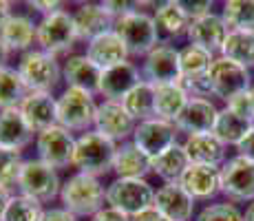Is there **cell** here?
<instances>
[{"mask_svg":"<svg viewBox=\"0 0 254 221\" xmlns=\"http://www.w3.org/2000/svg\"><path fill=\"white\" fill-rule=\"evenodd\" d=\"M60 199L64 204V210H69L75 217H86V215H97L104 208L106 190L97 181V177L77 173L64 181L60 190Z\"/></svg>","mask_w":254,"mask_h":221,"instance_id":"obj_1","label":"cell"},{"mask_svg":"<svg viewBox=\"0 0 254 221\" xmlns=\"http://www.w3.org/2000/svg\"><path fill=\"white\" fill-rule=\"evenodd\" d=\"M117 146L113 140L104 137L102 133L91 131L84 133L80 140H75V150H73V161L80 173L84 175H104L113 168Z\"/></svg>","mask_w":254,"mask_h":221,"instance_id":"obj_2","label":"cell"},{"mask_svg":"<svg viewBox=\"0 0 254 221\" xmlns=\"http://www.w3.org/2000/svg\"><path fill=\"white\" fill-rule=\"evenodd\" d=\"M113 31L128 49V56H148L159 44L157 22L144 11H130L126 16L117 18Z\"/></svg>","mask_w":254,"mask_h":221,"instance_id":"obj_3","label":"cell"},{"mask_svg":"<svg viewBox=\"0 0 254 221\" xmlns=\"http://www.w3.org/2000/svg\"><path fill=\"white\" fill-rule=\"evenodd\" d=\"M109 208L120 210L126 217H137L155 206V190L146 179H126L117 177L106 188Z\"/></svg>","mask_w":254,"mask_h":221,"instance_id":"obj_4","label":"cell"},{"mask_svg":"<svg viewBox=\"0 0 254 221\" xmlns=\"http://www.w3.org/2000/svg\"><path fill=\"white\" fill-rule=\"evenodd\" d=\"M95 113L97 106L89 91L69 86L58 97V124L66 131H86L95 124Z\"/></svg>","mask_w":254,"mask_h":221,"instance_id":"obj_5","label":"cell"},{"mask_svg":"<svg viewBox=\"0 0 254 221\" xmlns=\"http://www.w3.org/2000/svg\"><path fill=\"white\" fill-rule=\"evenodd\" d=\"M18 188L24 197H31L45 204L60 193L62 186L53 166L45 164L42 159H27L22 164L20 177H18Z\"/></svg>","mask_w":254,"mask_h":221,"instance_id":"obj_6","label":"cell"},{"mask_svg":"<svg viewBox=\"0 0 254 221\" xmlns=\"http://www.w3.org/2000/svg\"><path fill=\"white\" fill-rule=\"evenodd\" d=\"M38 44L42 47L45 53H64L73 47V42L77 40L75 22H73V13L58 9V11L49 13L42 18V22L38 24Z\"/></svg>","mask_w":254,"mask_h":221,"instance_id":"obj_7","label":"cell"},{"mask_svg":"<svg viewBox=\"0 0 254 221\" xmlns=\"http://www.w3.org/2000/svg\"><path fill=\"white\" fill-rule=\"evenodd\" d=\"M208 80H210V88H212V95L221 97L226 104L232 97H237L239 93L252 88L250 69L237 65V62L228 60V58H223V56L214 58L212 67H210V71H208Z\"/></svg>","mask_w":254,"mask_h":221,"instance_id":"obj_8","label":"cell"},{"mask_svg":"<svg viewBox=\"0 0 254 221\" xmlns=\"http://www.w3.org/2000/svg\"><path fill=\"white\" fill-rule=\"evenodd\" d=\"M29 93H49L60 80V67L56 58L45 51H29L18 67Z\"/></svg>","mask_w":254,"mask_h":221,"instance_id":"obj_9","label":"cell"},{"mask_svg":"<svg viewBox=\"0 0 254 221\" xmlns=\"http://www.w3.org/2000/svg\"><path fill=\"white\" fill-rule=\"evenodd\" d=\"M221 193L230 201H254V161L237 155L221 166Z\"/></svg>","mask_w":254,"mask_h":221,"instance_id":"obj_10","label":"cell"},{"mask_svg":"<svg viewBox=\"0 0 254 221\" xmlns=\"http://www.w3.org/2000/svg\"><path fill=\"white\" fill-rule=\"evenodd\" d=\"M133 144L148 159H155L164 150H168L170 146L177 144V126L170 124V122L159 120V117L139 122V126L133 133Z\"/></svg>","mask_w":254,"mask_h":221,"instance_id":"obj_11","label":"cell"},{"mask_svg":"<svg viewBox=\"0 0 254 221\" xmlns=\"http://www.w3.org/2000/svg\"><path fill=\"white\" fill-rule=\"evenodd\" d=\"M146 82L159 84H177L182 82V69H179V51L168 42H159L153 51L146 56L144 62Z\"/></svg>","mask_w":254,"mask_h":221,"instance_id":"obj_12","label":"cell"},{"mask_svg":"<svg viewBox=\"0 0 254 221\" xmlns=\"http://www.w3.org/2000/svg\"><path fill=\"white\" fill-rule=\"evenodd\" d=\"M38 155L45 164L53 168H64L73 161V150H75V140L71 131L62 129L60 124L38 133Z\"/></svg>","mask_w":254,"mask_h":221,"instance_id":"obj_13","label":"cell"},{"mask_svg":"<svg viewBox=\"0 0 254 221\" xmlns=\"http://www.w3.org/2000/svg\"><path fill=\"white\" fill-rule=\"evenodd\" d=\"M230 33L223 16H217V13H208L203 18H197V20L190 22L188 27V40L194 47L208 51L210 56H221L223 44H226V38Z\"/></svg>","mask_w":254,"mask_h":221,"instance_id":"obj_14","label":"cell"},{"mask_svg":"<svg viewBox=\"0 0 254 221\" xmlns=\"http://www.w3.org/2000/svg\"><path fill=\"white\" fill-rule=\"evenodd\" d=\"M135 120L128 115V111L122 106V102H102L95 113V131L102 133L109 140H126L130 133H135Z\"/></svg>","mask_w":254,"mask_h":221,"instance_id":"obj_15","label":"cell"},{"mask_svg":"<svg viewBox=\"0 0 254 221\" xmlns=\"http://www.w3.org/2000/svg\"><path fill=\"white\" fill-rule=\"evenodd\" d=\"M217 117L219 109L214 106V102H210L208 97H190L175 126L188 135H206V133H212Z\"/></svg>","mask_w":254,"mask_h":221,"instance_id":"obj_16","label":"cell"},{"mask_svg":"<svg viewBox=\"0 0 254 221\" xmlns=\"http://www.w3.org/2000/svg\"><path fill=\"white\" fill-rule=\"evenodd\" d=\"M155 208L168 221H190L194 213V199L184 190L179 181L166 184L155 193Z\"/></svg>","mask_w":254,"mask_h":221,"instance_id":"obj_17","label":"cell"},{"mask_svg":"<svg viewBox=\"0 0 254 221\" xmlns=\"http://www.w3.org/2000/svg\"><path fill=\"white\" fill-rule=\"evenodd\" d=\"M18 109L29 129L36 133H42L58 124V100H53L51 93H29Z\"/></svg>","mask_w":254,"mask_h":221,"instance_id":"obj_18","label":"cell"},{"mask_svg":"<svg viewBox=\"0 0 254 221\" xmlns=\"http://www.w3.org/2000/svg\"><path fill=\"white\" fill-rule=\"evenodd\" d=\"M86 58L102 71H109L113 67H120L128 58V49L124 47L122 38L115 31H106L102 36H97L95 40L89 42L86 49Z\"/></svg>","mask_w":254,"mask_h":221,"instance_id":"obj_19","label":"cell"},{"mask_svg":"<svg viewBox=\"0 0 254 221\" xmlns=\"http://www.w3.org/2000/svg\"><path fill=\"white\" fill-rule=\"evenodd\" d=\"M179 184L192 199H210L221 193V168L190 164Z\"/></svg>","mask_w":254,"mask_h":221,"instance_id":"obj_20","label":"cell"},{"mask_svg":"<svg viewBox=\"0 0 254 221\" xmlns=\"http://www.w3.org/2000/svg\"><path fill=\"white\" fill-rule=\"evenodd\" d=\"M139 82L141 80L137 67L130 65V62H124V65L113 67L109 71H102L100 95H104L111 102H122Z\"/></svg>","mask_w":254,"mask_h":221,"instance_id":"obj_21","label":"cell"},{"mask_svg":"<svg viewBox=\"0 0 254 221\" xmlns=\"http://www.w3.org/2000/svg\"><path fill=\"white\" fill-rule=\"evenodd\" d=\"M184 150L188 155L190 164H199V166H219L226 164V146L212 135H188V140L184 142Z\"/></svg>","mask_w":254,"mask_h":221,"instance_id":"obj_22","label":"cell"},{"mask_svg":"<svg viewBox=\"0 0 254 221\" xmlns=\"http://www.w3.org/2000/svg\"><path fill=\"white\" fill-rule=\"evenodd\" d=\"M188 102H190V95L182 82L155 86V117H159V120L177 124L179 115L184 113Z\"/></svg>","mask_w":254,"mask_h":221,"instance_id":"obj_23","label":"cell"},{"mask_svg":"<svg viewBox=\"0 0 254 221\" xmlns=\"http://www.w3.org/2000/svg\"><path fill=\"white\" fill-rule=\"evenodd\" d=\"M33 131L24 122L20 109L0 111V148L4 150H18L31 142Z\"/></svg>","mask_w":254,"mask_h":221,"instance_id":"obj_24","label":"cell"},{"mask_svg":"<svg viewBox=\"0 0 254 221\" xmlns=\"http://www.w3.org/2000/svg\"><path fill=\"white\" fill-rule=\"evenodd\" d=\"M73 22H75L77 38L89 40V42L95 40L102 33L113 31V29H111L113 18L102 9V4H82V7L73 13Z\"/></svg>","mask_w":254,"mask_h":221,"instance_id":"obj_25","label":"cell"},{"mask_svg":"<svg viewBox=\"0 0 254 221\" xmlns=\"http://www.w3.org/2000/svg\"><path fill=\"white\" fill-rule=\"evenodd\" d=\"M64 80L71 88H82L89 93H100L102 69H97L86 56H73L69 58L64 67Z\"/></svg>","mask_w":254,"mask_h":221,"instance_id":"obj_26","label":"cell"},{"mask_svg":"<svg viewBox=\"0 0 254 221\" xmlns=\"http://www.w3.org/2000/svg\"><path fill=\"white\" fill-rule=\"evenodd\" d=\"M190 159L184 150V144H175L168 150H164L162 155H157L155 159H150V168L155 175H159L166 184H175L184 177L188 170Z\"/></svg>","mask_w":254,"mask_h":221,"instance_id":"obj_27","label":"cell"},{"mask_svg":"<svg viewBox=\"0 0 254 221\" xmlns=\"http://www.w3.org/2000/svg\"><path fill=\"white\" fill-rule=\"evenodd\" d=\"M113 170L120 177H126V179H144L153 168H150L148 157H146L137 146L130 142V144H124V146L117 148Z\"/></svg>","mask_w":254,"mask_h":221,"instance_id":"obj_28","label":"cell"},{"mask_svg":"<svg viewBox=\"0 0 254 221\" xmlns=\"http://www.w3.org/2000/svg\"><path fill=\"white\" fill-rule=\"evenodd\" d=\"M38 36V27L27 16H11L0 29V40L7 44L9 51H22L33 44Z\"/></svg>","mask_w":254,"mask_h":221,"instance_id":"obj_29","label":"cell"},{"mask_svg":"<svg viewBox=\"0 0 254 221\" xmlns=\"http://www.w3.org/2000/svg\"><path fill=\"white\" fill-rule=\"evenodd\" d=\"M214 62V56H210L208 51L188 44L179 51V69H182V84L186 82H197L208 77V71Z\"/></svg>","mask_w":254,"mask_h":221,"instance_id":"obj_30","label":"cell"},{"mask_svg":"<svg viewBox=\"0 0 254 221\" xmlns=\"http://www.w3.org/2000/svg\"><path fill=\"white\" fill-rule=\"evenodd\" d=\"M254 124L246 122L243 117H239L237 113H232L230 109H221L217 117V124L212 129V135L221 142L223 146H239L241 140L248 135V131L252 129Z\"/></svg>","mask_w":254,"mask_h":221,"instance_id":"obj_31","label":"cell"},{"mask_svg":"<svg viewBox=\"0 0 254 221\" xmlns=\"http://www.w3.org/2000/svg\"><path fill=\"white\" fill-rule=\"evenodd\" d=\"M122 106L128 111L133 120L146 122L155 117V84L141 80L128 95L122 100Z\"/></svg>","mask_w":254,"mask_h":221,"instance_id":"obj_32","label":"cell"},{"mask_svg":"<svg viewBox=\"0 0 254 221\" xmlns=\"http://www.w3.org/2000/svg\"><path fill=\"white\" fill-rule=\"evenodd\" d=\"M29 88L24 86L20 73L11 67L0 69V111L18 109L29 95Z\"/></svg>","mask_w":254,"mask_h":221,"instance_id":"obj_33","label":"cell"},{"mask_svg":"<svg viewBox=\"0 0 254 221\" xmlns=\"http://www.w3.org/2000/svg\"><path fill=\"white\" fill-rule=\"evenodd\" d=\"M223 58L250 69L254 67V33L252 31H230L223 44Z\"/></svg>","mask_w":254,"mask_h":221,"instance_id":"obj_34","label":"cell"},{"mask_svg":"<svg viewBox=\"0 0 254 221\" xmlns=\"http://www.w3.org/2000/svg\"><path fill=\"white\" fill-rule=\"evenodd\" d=\"M155 22H157V29L166 31L168 36H182V33H188L190 27V18L184 13L182 4L179 2H164L157 7V13H155Z\"/></svg>","mask_w":254,"mask_h":221,"instance_id":"obj_35","label":"cell"},{"mask_svg":"<svg viewBox=\"0 0 254 221\" xmlns=\"http://www.w3.org/2000/svg\"><path fill=\"white\" fill-rule=\"evenodd\" d=\"M221 16L230 31L254 33V0H230L223 4Z\"/></svg>","mask_w":254,"mask_h":221,"instance_id":"obj_36","label":"cell"},{"mask_svg":"<svg viewBox=\"0 0 254 221\" xmlns=\"http://www.w3.org/2000/svg\"><path fill=\"white\" fill-rule=\"evenodd\" d=\"M42 204L24 195H16L9 199L7 208H4L2 221H42Z\"/></svg>","mask_w":254,"mask_h":221,"instance_id":"obj_37","label":"cell"},{"mask_svg":"<svg viewBox=\"0 0 254 221\" xmlns=\"http://www.w3.org/2000/svg\"><path fill=\"white\" fill-rule=\"evenodd\" d=\"M22 157L18 150H4L0 148V186L2 188H11L13 184L18 186V177L22 170Z\"/></svg>","mask_w":254,"mask_h":221,"instance_id":"obj_38","label":"cell"},{"mask_svg":"<svg viewBox=\"0 0 254 221\" xmlns=\"http://www.w3.org/2000/svg\"><path fill=\"white\" fill-rule=\"evenodd\" d=\"M197 221H243V213L234 204H208L197 215Z\"/></svg>","mask_w":254,"mask_h":221,"instance_id":"obj_39","label":"cell"},{"mask_svg":"<svg viewBox=\"0 0 254 221\" xmlns=\"http://www.w3.org/2000/svg\"><path fill=\"white\" fill-rule=\"evenodd\" d=\"M228 109H230L232 113H237L239 117H243L246 122L254 124V97H252L250 88L243 91V93H239L237 97H232V100L228 102Z\"/></svg>","mask_w":254,"mask_h":221,"instance_id":"obj_40","label":"cell"},{"mask_svg":"<svg viewBox=\"0 0 254 221\" xmlns=\"http://www.w3.org/2000/svg\"><path fill=\"white\" fill-rule=\"evenodd\" d=\"M182 4V9H184V13L190 18V22L192 20H197V18H203V16H208V13H212L210 9H212V2H179Z\"/></svg>","mask_w":254,"mask_h":221,"instance_id":"obj_41","label":"cell"},{"mask_svg":"<svg viewBox=\"0 0 254 221\" xmlns=\"http://www.w3.org/2000/svg\"><path fill=\"white\" fill-rule=\"evenodd\" d=\"M133 7H137V4H133V2H102V9H104L106 13H109L111 18H122V16H126V13H130V11H135Z\"/></svg>","mask_w":254,"mask_h":221,"instance_id":"obj_42","label":"cell"},{"mask_svg":"<svg viewBox=\"0 0 254 221\" xmlns=\"http://www.w3.org/2000/svg\"><path fill=\"white\" fill-rule=\"evenodd\" d=\"M237 153L241 157H246V159L254 161V126L248 131V135L241 140V144L237 146Z\"/></svg>","mask_w":254,"mask_h":221,"instance_id":"obj_43","label":"cell"},{"mask_svg":"<svg viewBox=\"0 0 254 221\" xmlns=\"http://www.w3.org/2000/svg\"><path fill=\"white\" fill-rule=\"evenodd\" d=\"M93 221H130V219L115 208H102L97 215H93Z\"/></svg>","mask_w":254,"mask_h":221,"instance_id":"obj_44","label":"cell"},{"mask_svg":"<svg viewBox=\"0 0 254 221\" xmlns=\"http://www.w3.org/2000/svg\"><path fill=\"white\" fill-rule=\"evenodd\" d=\"M42 221H75V215H71L64 208H53V210H45Z\"/></svg>","mask_w":254,"mask_h":221,"instance_id":"obj_45","label":"cell"},{"mask_svg":"<svg viewBox=\"0 0 254 221\" xmlns=\"http://www.w3.org/2000/svg\"><path fill=\"white\" fill-rule=\"evenodd\" d=\"M133 221H168V219H166L164 215L159 213V210H157V208H155V206H153V208L144 210V213H141V215H137V217H133Z\"/></svg>","mask_w":254,"mask_h":221,"instance_id":"obj_46","label":"cell"},{"mask_svg":"<svg viewBox=\"0 0 254 221\" xmlns=\"http://www.w3.org/2000/svg\"><path fill=\"white\" fill-rule=\"evenodd\" d=\"M31 7H36L38 11H42L45 16H49V13L58 11L62 4H60V2H40V0H36V2H31Z\"/></svg>","mask_w":254,"mask_h":221,"instance_id":"obj_47","label":"cell"},{"mask_svg":"<svg viewBox=\"0 0 254 221\" xmlns=\"http://www.w3.org/2000/svg\"><path fill=\"white\" fill-rule=\"evenodd\" d=\"M9 9H11V4L7 2V0H0V29H2V24L11 18V13H9Z\"/></svg>","mask_w":254,"mask_h":221,"instance_id":"obj_48","label":"cell"},{"mask_svg":"<svg viewBox=\"0 0 254 221\" xmlns=\"http://www.w3.org/2000/svg\"><path fill=\"white\" fill-rule=\"evenodd\" d=\"M9 199H11V195H9V190L0 186V221H2V215H4V208H7Z\"/></svg>","mask_w":254,"mask_h":221,"instance_id":"obj_49","label":"cell"},{"mask_svg":"<svg viewBox=\"0 0 254 221\" xmlns=\"http://www.w3.org/2000/svg\"><path fill=\"white\" fill-rule=\"evenodd\" d=\"M7 58H9V49H7V44H4L2 40H0V69L4 67V62H7Z\"/></svg>","mask_w":254,"mask_h":221,"instance_id":"obj_50","label":"cell"},{"mask_svg":"<svg viewBox=\"0 0 254 221\" xmlns=\"http://www.w3.org/2000/svg\"><path fill=\"white\" fill-rule=\"evenodd\" d=\"M243 221H254V201L246 208V213H243Z\"/></svg>","mask_w":254,"mask_h":221,"instance_id":"obj_51","label":"cell"},{"mask_svg":"<svg viewBox=\"0 0 254 221\" xmlns=\"http://www.w3.org/2000/svg\"><path fill=\"white\" fill-rule=\"evenodd\" d=\"M250 91H252V97H254V84H252V88H250Z\"/></svg>","mask_w":254,"mask_h":221,"instance_id":"obj_52","label":"cell"}]
</instances>
